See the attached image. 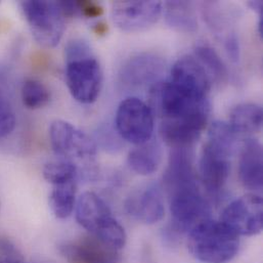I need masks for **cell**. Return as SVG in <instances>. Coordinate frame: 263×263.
I'll list each match as a JSON object with an SVG mask.
<instances>
[{"label":"cell","instance_id":"obj_1","mask_svg":"<svg viewBox=\"0 0 263 263\" xmlns=\"http://www.w3.org/2000/svg\"><path fill=\"white\" fill-rule=\"evenodd\" d=\"M66 83L71 96L81 104L95 103L102 90L103 72L88 42L73 39L65 48Z\"/></svg>","mask_w":263,"mask_h":263},{"label":"cell","instance_id":"obj_2","mask_svg":"<svg viewBox=\"0 0 263 263\" xmlns=\"http://www.w3.org/2000/svg\"><path fill=\"white\" fill-rule=\"evenodd\" d=\"M187 247L201 262L227 263L237 255L240 239L221 221L207 219L190 231Z\"/></svg>","mask_w":263,"mask_h":263},{"label":"cell","instance_id":"obj_3","mask_svg":"<svg viewBox=\"0 0 263 263\" xmlns=\"http://www.w3.org/2000/svg\"><path fill=\"white\" fill-rule=\"evenodd\" d=\"M151 110L163 120L191 118L208 119V99L197 97L168 81H158L151 89Z\"/></svg>","mask_w":263,"mask_h":263},{"label":"cell","instance_id":"obj_4","mask_svg":"<svg viewBox=\"0 0 263 263\" xmlns=\"http://www.w3.org/2000/svg\"><path fill=\"white\" fill-rule=\"evenodd\" d=\"M49 137L54 153L76 166L85 176L93 174L97 156L96 142L84 132L64 120H55L49 128Z\"/></svg>","mask_w":263,"mask_h":263},{"label":"cell","instance_id":"obj_5","mask_svg":"<svg viewBox=\"0 0 263 263\" xmlns=\"http://www.w3.org/2000/svg\"><path fill=\"white\" fill-rule=\"evenodd\" d=\"M167 191L172 221L176 230L187 232L210 219V205L199 190L197 180L174 185Z\"/></svg>","mask_w":263,"mask_h":263},{"label":"cell","instance_id":"obj_6","mask_svg":"<svg viewBox=\"0 0 263 263\" xmlns=\"http://www.w3.org/2000/svg\"><path fill=\"white\" fill-rule=\"evenodd\" d=\"M24 15L34 39L42 46L54 47L65 30V15L59 1H23Z\"/></svg>","mask_w":263,"mask_h":263},{"label":"cell","instance_id":"obj_7","mask_svg":"<svg viewBox=\"0 0 263 263\" xmlns=\"http://www.w3.org/2000/svg\"><path fill=\"white\" fill-rule=\"evenodd\" d=\"M116 129L121 138L140 145L151 140L154 132V114L137 98H127L118 107Z\"/></svg>","mask_w":263,"mask_h":263},{"label":"cell","instance_id":"obj_8","mask_svg":"<svg viewBox=\"0 0 263 263\" xmlns=\"http://www.w3.org/2000/svg\"><path fill=\"white\" fill-rule=\"evenodd\" d=\"M220 221L238 236H255L263 228V202L257 194H247L233 201L222 212Z\"/></svg>","mask_w":263,"mask_h":263},{"label":"cell","instance_id":"obj_9","mask_svg":"<svg viewBox=\"0 0 263 263\" xmlns=\"http://www.w3.org/2000/svg\"><path fill=\"white\" fill-rule=\"evenodd\" d=\"M234 149L207 139L200 158L202 181L211 194L223 190L231 173V157Z\"/></svg>","mask_w":263,"mask_h":263},{"label":"cell","instance_id":"obj_10","mask_svg":"<svg viewBox=\"0 0 263 263\" xmlns=\"http://www.w3.org/2000/svg\"><path fill=\"white\" fill-rule=\"evenodd\" d=\"M162 13V3L154 0L115 1L112 18L124 32H141L155 25Z\"/></svg>","mask_w":263,"mask_h":263},{"label":"cell","instance_id":"obj_11","mask_svg":"<svg viewBox=\"0 0 263 263\" xmlns=\"http://www.w3.org/2000/svg\"><path fill=\"white\" fill-rule=\"evenodd\" d=\"M76 219L96 238L116 220L106 202L92 192H86L79 197L76 203Z\"/></svg>","mask_w":263,"mask_h":263},{"label":"cell","instance_id":"obj_12","mask_svg":"<svg viewBox=\"0 0 263 263\" xmlns=\"http://www.w3.org/2000/svg\"><path fill=\"white\" fill-rule=\"evenodd\" d=\"M60 251L69 263H119L120 254L93 236L69 242Z\"/></svg>","mask_w":263,"mask_h":263},{"label":"cell","instance_id":"obj_13","mask_svg":"<svg viewBox=\"0 0 263 263\" xmlns=\"http://www.w3.org/2000/svg\"><path fill=\"white\" fill-rule=\"evenodd\" d=\"M127 213L144 224H155L165 213L162 192L158 184L151 183L132 193L125 203Z\"/></svg>","mask_w":263,"mask_h":263},{"label":"cell","instance_id":"obj_14","mask_svg":"<svg viewBox=\"0 0 263 263\" xmlns=\"http://www.w3.org/2000/svg\"><path fill=\"white\" fill-rule=\"evenodd\" d=\"M169 81L176 86L197 96L207 99L211 79L199 61L192 55L178 59L171 69Z\"/></svg>","mask_w":263,"mask_h":263},{"label":"cell","instance_id":"obj_15","mask_svg":"<svg viewBox=\"0 0 263 263\" xmlns=\"http://www.w3.org/2000/svg\"><path fill=\"white\" fill-rule=\"evenodd\" d=\"M164 69L165 62L162 58L152 52H142L125 63L120 72V79L123 84L130 87L155 84Z\"/></svg>","mask_w":263,"mask_h":263},{"label":"cell","instance_id":"obj_16","mask_svg":"<svg viewBox=\"0 0 263 263\" xmlns=\"http://www.w3.org/2000/svg\"><path fill=\"white\" fill-rule=\"evenodd\" d=\"M208 119L191 118L179 120H163L160 134L171 148H192L200 138Z\"/></svg>","mask_w":263,"mask_h":263},{"label":"cell","instance_id":"obj_17","mask_svg":"<svg viewBox=\"0 0 263 263\" xmlns=\"http://www.w3.org/2000/svg\"><path fill=\"white\" fill-rule=\"evenodd\" d=\"M262 145L257 139L245 140L239 161V176L242 184L254 194L262 190Z\"/></svg>","mask_w":263,"mask_h":263},{"label":"cell","instance_id":"obj_18","mask_svg":"<svg viewBox=\"0 0 263 263\" xmlns=\"http://www.w3.org/2000/svg\"><path fill=\"white\" fill-rule=\"evenodd\" d=\"M164 16L167 25L177 32L192 33L198 29L197 12L190 1L165 2Z\"/></svg>","mask_w":263,"mask_h":263},{"label":"cell","instance_id":"obj_19","mask_svg":"<svg viewBox=\"0 0 263 263\" xmlns=\"http://www.w3.org/2000/svg\"><path fill=\"white\" fill-rule=\"evenodd\" d=\"M161 146L159 143L151 141L140 144L130 151L127 158L132 171L143 176L155 173L161 164Z\"/></svg>","mask_w":263,"mask_h":263},{"label":"cell","instance_id":"obj_20","mask_svg":"<svg viewBox=\"0 0 263 263\" xmlns=\"http://www.w3.org/2000/svg\"><path fill=\"white\" fill-rule=\"evenodd\" d=\"M262 122L261 107L253 103H244L232 110L229 124L234 132L240 135L260 132Z\"/></svg>","mask_w":263,"mask_h":263},{"label":"cell","instance_id":"obj_21","mask_svg":"<svg viewBox=\"0 0 263 263\" xmlns=\"http://www.w3.org/2000/svg\"><path fill=\"white\" fill-rule=\"evenodd\" d=\"M76 189L75 180L53 185L49 207L57 218L65 219L72 214L76 203Z\"/></svg>","mask_w":263,"mask_h":263},{"label":"cell","instance_id":"obj_22","mask_svg":"<svg viewBox=\"0 0 263 263\" xmlns=\"http://www.w3.org/2000/svg\"><path fill=\"white\" fill-rule=\"evenodd\" d=\"M195 58L204 67L210 79H213L219 85L228 82V68L214 48L208 44H198L195 48Z\"/></svg>","mask_w":263,"mask_h":263},{"label":"cell","instance_id":"obj_23","mask_svg":"<svg viewBox=\"0 0 263 263\" xmlns=\"http://www.w3.org/2000/svg\"><path fill=\"white\" fill-rule=\"evenodd\" d=\"M21 96L24 106L31 110L46 106L50 100V93L47 87L42 82L35 79H28L24 82Z\"/></svg>","mask_w":263,"mask_h":263},{"label":"cell","instance_id":"obj_24","mask_svg":"<svg viewBox=\"0 0 263 263\" xmlns=\"http://www.w3.org/2000/svg\"><path fill=\"white\" fill-rule=\"evenodd\" d=\"M77 174L76 166L64 160L48 163L43 168L44 178L52 185L73 181L76 179Z\"/></svg>","mask_w":263,"mask_h":263},{"label":"cell","instance_id":"obj_25","mask_svg":"<svg viewBox=\"0 0 263 263\" xmlns=\"http://www.w3.org/2000/svg\"><path fill=\"white\" fill-rule=\"evenodd\" d=\"M16 120L12 106L0 87V138L7 136L14 129Z\"/></svg>","mask_w":263,"mask_h":263},{"label":"cell","instance_id":"obj_26","mask_svg":"<svg viewBox=\"0 0 263 263\" xmlns=\"http://www.w3.org/2000/svg\"><path fill=\"white\" fill-rule=\"evenodd\" d=\"M24 258L17 248L8 239L0 238V263H21Z\"/></svg>","mask_w":263,"mask_h":263},{"label":"cell","instance_id":"obj_27","mask_svg":"<svg viewBox=\"0 0 263 263\" xmlns=\"http://www.w3.org/2000/svg\"><path fill=\"white\" fill-rule=\"evenodd\" d=\"M78 11L88 18L99 17L103 14L104 8L93 1H77Z\"/></svg>","mask_w":263,"mask_h":263},{"label":"cell","instance_id":"obj_28","mask_svg":"<svg viewBox=\"0 0 263 263\" xmlns=\"http://www.w3.org/2000/svg\"><path fill=\"white\" fill-rule=\"evenodd\" d=\"M224 46L229 58L233 62L237 63L240 59V44L239 39L235 33L228 34L227 38L224 39Z\"/></svg>","mask_w":263,"mask_h":263},{"label":"cell","instance_id":"obj_29","mask_svg":"<svg viewBox=\"0 0 263 263\" xmlns=\"http://www.w3.org/2000/svg\"><path fill=\"white\" fill-rule=\"evenodd\" d=\"M247 4L252 10L259 13V15L262 14L263 2L261 0H250V1H248Z\"/></svg>","mask_w":263,"mask_h":263},{"label":"cell","instance_id":"obj_30","mask_svg":"<svg viewBox=\"0 0 263 263\" xmlns=\"http://www.w3.org/2000/svg\"><path fill=\"white\" fill-rule=\"evenodd\" d=\"M93 31H95L98 35H105V34L108 32V26H107L105 23L101 22V23H99V24H97V25L95 26Z\"/></svg>","mask_w":263,"mask_h":263},{"label":"cell","instance_id":"obj_31","mask_svg":"<svg viewBox=\"0 0 263 263\" xmlns=\"http://www.w3.org/2000/svg\"><path fill=\"white\" fill-rule=\"evenodd\" d=\"M258 33L260 35V37H262L263 34V16L262 14H260L259 17V22H258Z\"/></svg>","mask_w":263,"mask_h":263},{"label":"cell","instance_id":"obj_32","mask_svg":"<svg viewBox=\"0 0 263 263\" xmlns=\"http://www.w3.org/2000/svg\"><path fill=\"white\" fill-rule=\"evenodd\" d=\"M21 263H26V262H25V261H23V262H21Z\"/></svg>","mask_w":263,"mask_h":263}]
</instances>
